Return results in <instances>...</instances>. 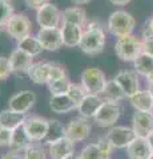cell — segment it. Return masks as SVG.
Returning <instances> with one entry per match:
<instances>
[{
	"instance_id": "1",
	"label": "cell",
	"mask_w": 153,
	"mask_h": 159,
	"mask_svg": "<svg viewBox=\"0 0 153 159\" xmlns=\"http://www.w3.org/2000/svg\"><path fill=\"white\" fill-rule=\"evenodd\" d=\"M107 39H105V32L103 29L101 24L92 20V21H87L84 25V33L80 41L79 48L81 52L89 56H96V54L101 53L104 51Z\"/></svg>"
},
{
	"instance_id": "2",
	"label": "cell",
	"mask_w": 153,
	"mask_h": 159,
	"mask_svg": "<svg viewBox=\"0 0 153 159\" xmlns=\"http://www.w3.org/2000/svg\"><path fill=\"white\" fill-rule=\"evenodd\" d=\"M136 28V19L127 11H115L109 15L107 29L112 36L117 39L131 36Z\"/></svg>"
},
{
	"instance_id": "3",
	"label": "cell",
	"mask_w": 153,
	"mask_h": 159,
	"mask_svg": "<svg viewBox=\"0 0 153 159\" xmlns=\"http://www.w3.org/2000/svg\"><path fill=\"white\" fill-rule=\"evenodd\" d=\"M115 52L121 61L133 62L142 53L141 39L133 36V34L117 39L115 44Z\"/></svg>"
},
{
	"instance_id": "4",
	"label": "cell",
	"mask_w": 153,
	"mask_h": 159,
	"mask_svg": "<svg viewBox=\"0 0 153 159\" xmlns=\"http://www.w3.org/2000/svg\"><path fill=\"white\" fill-rule=\"evenodd\" d=\"M107 81L108 80L105 78L104 72L95 66L84 69L80 76V84L84 86L88 94H98V96H101V93L107 85Z\"/></svg>"
},
{
	"instance_id": "5",
	"label": "cell",
	"mask_w": 153,
	"mask_h": 159,
	"mask_svg": "<svg viewBox=\"0 0 153 159\" xmlns=\"http://www.w3.org/2000/svg\"><path fill=\"white\" fill-rule=\"evenodd\" d=\"M122 114V105L115 101H104L96 116L93 117L95 123L100 127H112L116 125Z\"/></svg>"
},
{
	"instance_id": "6",
	"label": "cell",
	"mask_w": 153,
	"mask_h": 159,
	"mask_svg": "<svg viewBox=\"0 0 153 159\" xmlns=\"http://www.w3.org/2000/svg\"><path fill=\"white\" fill-rule=\"evenodd\" d=\"M6 31L12 39L20 41L22 39L31 34V31H32L31 20L23 13H13V16L7 23Z\"/></svg>"
},
{
	"instance_id": "7",
	"label": "cell",
	"mask_w": 153,
	"mask_h": 159,
	"mask_svg": "<svg viewBox=\"0 0 153 159\" xmlns=\"http://www.w3.org/2000/svg\"><path fill=\"white\" fill-rule=\"evenodd\" d=\"M113 148H127L137 135L129 126H112L105 134Z\"/></svg>"
},
{
	"instance_id": "8",
	"label": "cell",
	"mask_w": 153,
	"mask_h": 159,
	"mask_svg": "<svg viewBox=\"0 0 153 159\" xmlns=\"http://www.w3.org/2000/svg\"><path fill=\"white\" fill-rule=\"evenodd\" d=\"M23 126L26 129L27 135L29 137V139L32 142H41L47 137L48 127H49V119L39 117V116L27 117Z\"/></svg>"
},
{
	"instance_id": "9",
	"label": "cell",
	"mask_w": 153,
	"mask_h": 159,
	"mask_svg": "<svg viewBox=\"0 0 153 159\" xmlns=\"http://www.w3.org/2000/svg\"><path fill=\"white\" fill-rule=\"evenodd\" d=\"M92 131V123L88 118L76 117L72 118L69 123L67 125V137L72 139L73 142H81L91 135Z\"/></svg>"
},
{
	"instance_id": "10",
	"label": "cell",
	"mask_w": 153,
	"mask_h": 159,
	"mask_svg": "<svg viewBox=\"0 0 153 159\" xmlns=\"http://www.w3.org/2000/svg\"><path fill=\"white\" fill-rule=\"evenodd\" d=\"M61 12L52 3L45 4L36 11V21L40 28H57L61 23Z\"/></svg>"
},
{
	"instance_id": "11",
	"label": "cell",
	"mask_w": 153,
	"mask_h": 159,
	"mask_svg": "<svg viewBox=\"0 0 153 159\" xmlns=\"http://www.w3.org/2000/svg\"><path fill=\"white\" fill-rule=\"evenodd\" d=\"M39 41L41 43L43 48L45 51H57L60 49L63 44V36H61V28H40L36 34Z\"/></svg>"
},
{
	"instance_id": "12",
	"label": "cell",
	"mask_w": 153,
	"mask_h": 159,
	"mask_svg": "<svg viewBox=\"0 0 153 159\" xmlns=\"http://www.w3.org/2000/svg\"><path fill=\"white\" fill-rule=\"evenodd\" d=\"M132 129L137 137L148 138L153 133V111H135L132 116Z\"/></svg>"
},
{
	"instance_id": "13",
	"label": "cell",
	"mask_w": 153,
	"mask_h": 159,
	"mask_svg": "<svg viewBox=\"0 0 153 159\" xmlns=\"http://www.w3.org/2000/svg\"><path fill=\"white\" fill-rule=\"evenodd\" d=\"M36 102V94L32 90H22L9 98L8 107L13 111L27 114Z\"/></svg>"
},
{
	"instance_id": "14",
	"label": "cell",
	"mask_w": 153,
	"mask_h": 159,
	"mask_svg": "<svg viewBox=\"0 0 153 159\" xmlns=\"http://www.w3.org/2000/svg\"><path fill=\"white\" fill-rule=\"evenodd\" d=\"M113 80L121 86L127 98H131L132 96H135V94L140 90L139 74L135 70H121L116 74V77Z\"/></svg>"
},
{
	"instance_id": "15",
	"label": "cell",
	"mask_w": 153,
	"mask_h": 159,
	"mask_svg": "<svg viewBox=\"0 0 153 159\" xmlns=\"http://www.w3.org/2000/svg\"><path fill=\"white\" fill-rule=\"evenodd\" d=\"M53 62H33L31 68L28 69L29 80L36 85H44L51 81V72H52Z\"/></svg>"
},
{
	"instance_id": "16",
	"label": "cell",
	"mask_w": 153,
	"mask_h": 159,
	"mask_svg": "<svg viewBox=\"0 0 153 159\" xmlns=\"http://www.w3.org/2000/svg\"><path fill=\"white\" fill-rule=\"evenodd\" d=\"M8 58H9V65H11L12 73H27L28 69L33 64V57L19 48L12 51Z\"/></svg>"
},
{
	"instance_id": "17",
	"label": "cell",
	"mask_w": 153,
	"mask_h": 159,
	"mask_svg": "<svg viewBox=\"0 0 153 159\" xmlns=\"http://www.w3.org/2000/svg\"><path fill=\"white\" fill-rule=\"evenodd\" d=\"M153 150L146 138L136 137L127 147V155L129 159H149Z\"/></svg>"
},
{
	"instance_id": "18",
	"label": "cell",
	"mask_w": 153,
	"mask_h": 159,
	"mask_svg": "<svg viewBox=\"0 0 153 159\" xmlns=\"http://www.w3.org/2000/svg\"><path fill=\"white\" fill-rule=\"evenodd\" d=\"M61 28V36H63V44L64 47L68 48H75L80 45L83 33H84V28L76 24H71V23H63Z\"/></svg>"
},
{
	"instance_id": "19",
	"label": "cell",
	"mask_w": 153,
	"mask_h": 159,
	"mask_svg": "<svg viewBox=\"0 0 153 159\" xmlns=\"http://www.w3.org/2000/svg\"><path fill=\"white\" fill-rule=\"evenodd\" d=\"M103 102H104V98L98 96V94H87L83 98V101L79 103L77 110L81 117L89 119L96 116V113L103 105Z\"/></svg>"
},
{
	"instance_id": "20",
	"label": "cell",
	"mask_w": 153,
	"mask_h": 159,
	"mask_svg": "<svg viewBox=\"0 0 153 159\" xmlns=\"http://www.w3.org/2000/svg\"><path fill=\"white\" fill-rule=\"evenodd\" d=\"M48 154L51 159H64L75 154V142L68 137H64L57 142H53L48 146Z\"/></svg>"
},
{
	"instance_id": "21",
	"label": "cell",
	"mask_w": 153,
	"mask_h": 159,
	"mask_svg": "<svg viewBox=\"0 0 153 159\" xmlns=\"http://www.w3.org/2000/svg\"><path fill=\"white\" fill-rule=\"evenodd\" d=\"M26 119H27L26 114L13 111L11 109L0 111V126L7 129V130H11V131L23 126L24 122H26Z\"/></svg>"
},
{
	"instance_id": "22",
	"label": "cell",
	"mask_w": 153,
	"mask_h": 159,
	"mask_svg": "<svg viewBox=\"0 0 153 159\" xmlns=\"http://www.w3.org/2000/svg\"><path fill=\"white\" fill-rule=\"evenodd\" d=\"M129 101L133 109L137 111H153V96L148 89L139 90L129 98Z\"/></svg>"
},
{
	"instance_id": "23",
	"label": "cell",
	"mask_w": 153,
	"mask_h": 159,
	"mask_svg": "<svg viewBox=\"0 0 153 159\" xmlns=\"http://www.w3.org/2000/svg\"><path fill=\"white\" fill-rule=\"evenodd\" d=\"M49 109L57 114H65L77 109V105L67 94H61V96H51Z\"/></svg>"
},
{
	"instance_id": "24",
	"label": "cell",
	"mask_w": 153,
	"mask_h": 159,
	"mask_svg": "<svg viewBox=\"0 0 153 159\" xmlns=\"http://www.w3.org/2000/svg\"><path fill=\"white\" fill-rule=\"evenodd\" d=\"M32 141L29 139V137L27 135L26 133V129L24 126H20L17 129H15L12 131V135H11V142H9V148L12 151H17V152H22L24 151L26 148L31 145Z\"/></svg>"
},
{
	"instance_id": "25",
	"label": "cell",
	"mask_w": 153,
	"mask_h": 159,
	"mask_svg": "<svg viewBox=\"0 0 153 159\" xmlns=\"http://www.w3.org/2000/svg\"><path fill=\"white\" fill-rule=\"evenodd\" d=\"M64 137H67V126L63 122L57 121V119H49V127H48V133L47 137L44 139L45 145H51L53 142H57L63 139Z\"/></svg>"
},
{
	"instance_id": "26",
	"label": "cell",
	"mask_w": 153,
	"mask_h": 159,
	"mask_svg": "<svg viewBox=\"0 0 153 159\" xmlns=\"http://www.w3.org/2000/svg\"><path fill=\"white\" fill-rule=\"evenodd\" d=\"M61 17H63V23L76 24V25H80L83 28L87 24V13L80 7H69L64 9Z\"/></svg>"
},
{
	"instance_id": "27",
	"label": "cell",
	"mask_w": 153,
	"mask_h": 159,
	"mask_svg": "<svg viewBox=\"0 0 153 159\" xmlns=\"http://www.w3.org/2000/svg\"><path fill=\"white\" fill-rule=\"evenodd\" d=\"M17 48L24 51L26 53H28L29 56H32V57L39 56V54H41V52L44 51V48L41 45V43L39 41V39L36 36H32V34H28L27 37H24L20 41H17Z\"/></svg>"
},
{
	"instance_id": "28",
	"label": "cell",
	"mask_w": 153,
	"mask_h": 159,
	"mask_svg": "<svg viewBox=\"0 0 153 159\" xmlns=\"http://www.w3.org/2000/svg\"><path fill=\"white\" fill-rule=\"evenodd\" d=\"M101 97L104 98V101H115V102H120L127 98L124 90L115 80H108L107 81V85L101 93Z\"/></svg>"
},
{
	"instance_id": "29",
	"label": "cell",
	"mask_w": 153,
	"mask_h": 159,
	"mask_svg": "<svg viewBox=\"0 0 153 159\" xmlns=\"http://www.w3.org/2000/svg\"><path fill=\"white\" fill-rule=\"evenodd\" d=\"M135 72L140 76L146 77L149 73L153 72V56L146 53H141L135 61H133Z\"/></svg>"
},
{
	"instance_id": "30",
	"label": "cell",
	"mask_w": 153,
	"mask_h": 159,
	"mask_svg": "<svg viewBox=\"0 0 153 159\" xmlns=\"http://www.w3.org/2000/svg\"><path fill=\"white\" fill-rule=\"evenodd\" d=\"M24 159H45L47 151L40 142H32L26 150L23 151Z\"/></svg>"
},
{
	"instance_id": "31",
	"label": "cell",
	"mask_w": 153,
	"mask_h": 159,
	"mask_svg": "<svg viewBox=\"0 0 153 159\" xmlns=\"http://www.w3.org/2000/svg\"><path fill=\"white\" fill-rule=\"evenodd\" d=\"M80 159H109V157L101 151V148L97 146V143H89L85 147H83L80 152Z\"/></svg>"
},
{
	"instance_id": "32",
	"label": "cell",
	"mask_w": 153,
	"mask_h": 159,
	"mask_svg": "<svg viewBox=\"0 0 153 159\" xmlns=\"http://www.w3.org/2000/svg\"><path fill=\"white\" fill-rule=\"evenodd\" d=\"M71 81L68 77H64L60 80H55V81H51L48 85V89L51 92V96H61V94H67L68 89L71 86Z\"/></svg>"
},
{
	"instance_id": "33",
	"label": "cell",
	"mask_w": 153,
	"mask_h": 159,
	"mask_svg": "<svg viewBox=\"0 0 153 159\" xmlns=\"http://www.w3.org/2000/svg\"><path fill=\"white\" fill-rule=\"evenodd\" d=\"M13 16V6L11 0H0V29L6 28L9 19Z\"/></svg>"
},
{
	"instance_id": "34",
	"label": "cell",
	"mask_w": 153,
	"mask_h": 159,
	"mask_svg": "<svg viewBox=\"0 0 153 159\" xmlns=\"http://www.w3.org/2000/svg\"><path fill=\"white\" fill-rule=\"evenodd\" d=\"M87 94L88 93L85 92V89H84V86L81 85V84H71L69 89H68L67 96L69 97L72 101L79 106V103L83 101V98L85 97Z\"/></svg>"
},
{
	"instance_id": "35",
	"label": "cell",
	"mask_w": 153,
	"mask_h": 159,
	"mask_svg": "<svg viewBox=\"0 0 153 159\" xmlns=\"http://www.w3.org/2000/svg\"><path fill=\"white\" fill-rule=\"evenodd\" d=\"M141 44H142V53L153 56V34L146 27L141 34Z\"/></svg>"
},
{
	"instance_id": "36",
	"label": "cell",
	"mask_w": 153,
	"mask_h": 159,
	"mask_svg": "<svg viewBox=\"0 0 153 159\" xmlns=\"http://www.w3.org/2000/svg\"><path fill=\"white\" fill-rule=\"evenodd\" d=\"M11 65H9V58L0 56V81H4L11 76Z\"/></svg>"
},
{
	"instance_id": "37",
	"label": "cell",
	"mask_w": 153,
	"mask_h": 159,
	"mask_svg": "<svg viewBox=\"0 0 153 159\" xmlns=\"http://www.w3.org/2000/svg\"><path fill=\"white\" fill-rule=\"evenodd\" d=\"M96 143H97V146L101 148V151L104 152V154H107L108 157H111L112 151L115 150V148H113V146L111 145V142L107 139V137H100V138L97 139Z\"/></svg>"
},
{
	"instance_id": "38",
	"label": "cell",
	"mask_w": 153,
	"mask_h": 159,
	"mask_svg": "<svg viewBox=\"0 0 153 159\" xmlns=\"http://www.w3.org/2000/svg\"><path fill=\"white\" fill-rule=\"evenodd\" d=\"M11 135H12V131L11 130H7L0 126V147H6L9 146V142H11Z\"/></svg>"
},
{
	"instance_id": "39",
	"label": "cell",
	"mask_w": 153,
	"mask_h": 159,
	"mask_svg": "<svg viewBox=\"0 0 153 159\" xmlns=\"http://www.w3.org/2000/svg\"><path fill=\"white\" fill-rule=\"evenodd\" d=\"M24 3H26V6L29 9H35V11H37V9H40L41 7H44L45 4L51 3V2H49V0H24Z\"/></svg>"
},
{
	"instance_id": "40",
	"label": "cell",
	"mask_w": 153,
	"mask_h": 159,
	"mask_svg": "<svg viewBox=\"0 0 153 159\" xmlns=\"http://www.w3.org/2000/svg\"><path fill=\"white\" fill-rule=\"evenodd\" d=\"M0 159H24V155L17 151H8L6 154H3L2 157H0Z\"/></svg>"
},
{
	"instance_id": "41",
	"label": "cell",
	"mask_w": 153,
	"mask_h": 159,
	"mask_svg": "<svg viewBox=\"0 0 153 159\" xmlns=\"http://www.w3.org/2000/svg\"><path fill=\"white\" fill-rule=\"evenodd\" d=\"M109 2L113 4V6H120V7H122V6H127L128 3H131V0H109Z\"/></svg>"
},
{
	"instance_id": "42",
	"label": "cell",
	"mask_w": 153,
	"mask_h": 159,
	"mask_svg": "<svg viewBox=\"0 0 153 159\" xmlns=\"http://www.w3.org/2000/svg\"><path fill=\"white\" fill-rule=\"evenodd\" d=\"M73 4H76V6H84V4H88L91 2V0H71Z\"/></svg>"
},
{
	"instance_id": "43",
	"label": "cell",
	"mask_w": 153,
	"mask_h": 159,
	"mask_svg": "<svg viewBox=\"0 0 153 159\" xmlns=\"http://www.w3.org/2000/svg\"><path fill=\"white\" fill-rule=\"evenodd\" d=\"M148 29L151 31V33L153 34V17H151L149 19V21H148V27H146Z\"/></svg>"
},
{
	"instance_id": "44",
	"label": "cell",
	"mask_w": 153,
	"mask_h": 159,
	"mask_svg": "<svg viewBox=\"0 0 153 159\" xmlns=\"http://www.w3.org/2000/svg\"><path fill=\"white\" fill-rule=\"evenodd\" d=\"M145 78H146V84H153V72L148 74Z\"/></svg>"
},
{
	"instance_id": "45",
	"label": "cell",
	"mask_w": 153,
	"mask_h": 159,
	"mask_svg": "<svg viewBox=\"0 0 153 159\" xmlns=\"http://www.w3.org/2000/svg\"><path fill=\"white\" fill-rule=\"evenodd\" d=\"M146 139H148V142H149V145H151V148H152V150H153V133H152V134H151V135H149V137H148Z\"/></svg>"
},
{
	"instance_id": "46",
	"label": "cell",
	"mask_w": 153,
	"mask_h": 159,
	"mask_svg": "<svg viewBox=\"0 0 153 159\" xmlns=\"http://www.w3.org/2000/svg\"><path fill=\"white\" fill-rule=\"evenodd\" d=\"M64 159H80V157H77V155H75V154H72V155L64 158Z\"/></svg>"
},
{
	"instance_id": "47",
	"label": "cell",
	"mask_w": 153,
	"mask_h": 159,
	"mask_svg": "<svg viewBox=\"0 0 153 159\" xmlns=\"http://www.w3.org/2000/svg\"><path fill=\"white\" fill-rule=\"evenodd\" d=\"M148 90H149L151 94L153 96V84H148Z\"/></svg>"
},
{
	"instance_id": "48",
	"label": "cell",
	"mask_w": 153,
	"mask_h": 159,
	"mask_svg": "<svg viewBox=\"0 0 153 159\" xmlns=\"http://www.w3.org/2000/svg\"><path fill=\"white\" fill-rule=\"evenodd\" d=\"M149 159H153V152H152V155L149 157Z\"/></svg>"
}]
</instances>
